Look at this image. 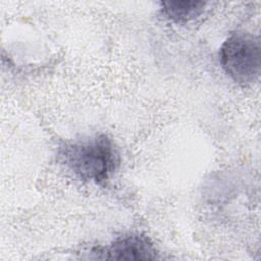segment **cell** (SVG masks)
<instances>
[{
  "label": "cell",
  "mask_w": 261,
  "mask_h": 261,
  "mask_svg": "<svg viewBox=\"0 0 261 261\" xmlns=\"http://www.w3.org/2000/svg\"><path fill=\"white\" fill-rule=\"evenodd\" d=\"M160 12L168 20L175 23H185L200 16L206 6L203 1H163L160 3Z\"/></svg>",
  "instance_id": "277c9868"
},
{
  "label": "cell",
  "mask_w": 261,
  "mask_h": 261,
  "mask_svg": "<svg viewBox=\"0 0 261 261\" xmlns=\"http://www.w3.org/2000/svg\"><path fill=\"white\" fill-rule=\"evenodd\" d=\"M58 159L77 179L97 185L108 180L120 163L117 148L104 134L63 143Z\"/></svg>",
  "instance_id": "6da1fadb"
},
{
  "label": "cell",
  "mask_w": 261,
  "mask_h": 261,
  "mask_svg": "<svg viewBox=\"0 0 261 261\" xmlns=\"http://www.w3.org/2000/svg\"><path fill=\"white\" fill-rule=\"evenodd\" d=\"M104 258L115 260H153L157 258V251L153 243L138 233L122 236L114 240L105 251Z\"/></svg>",
  "instance_id": "3957f363"
},
{
  "label": "cell",
  "mask_w": 261,
  "mask_h": 261,
  "mask_svg": "<svg viewBox=\"0 0 261 261\" xmlns=\"http://www.w3.org/2000/svg\"><path fill=\"white\" fill-rule=\"evenodd\" d=\"M223 71L241 86L258 81L261 71V46L258 36L248 32L231 33L219 49Z\"/></svg>",
  "instance_id": "7a4b0ae2"
}]
</instances>
